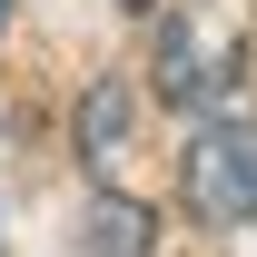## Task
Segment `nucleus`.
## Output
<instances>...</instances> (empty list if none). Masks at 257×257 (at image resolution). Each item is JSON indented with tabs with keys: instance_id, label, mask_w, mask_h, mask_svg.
I'll use <instances>...</instances> for the list:
<instances>
[{
	"instance_id": "f257e3e1",
	"label": "nucleus",
	"mask_w": 257,
	"mask_h": 257,
	"mask_svg": "<svg viewBox=\"0 0 257 257\" xmlns=\"http://www.w3.org/2000/svg\"><path fill=\"white\" fill-rule=\"evenodd\" d=\"M247 79V30L227 10H178L159 30V99L168 109H208Z\"/></svg>"
},
{
	"instance_id": "f03ea898",
	"label": "nucleus",
	"mask_w": 257,
	"mask_h": 257,
	"mask_svg": "<svg viewBox=\"0 0 257 257\" xmlns=\"http://www.w3.org/2000/svg\"><path fill=\"white\" fill-rule=\"evenodd\" d=\"M178 188L208 227H257V119H208L188 139Z\"/></svg>"
},
{
	"instance_id": "7ed1b4c3",
	"label": "nucleus",
	"mask_w": 257,
	"mask_h": 257,
	"mask_svg": "<svg viewBox=\"0 0 257 257\" xmlns=\"http://www.w3.org/2000/svg\"><path fill=\"white\" fill-rule=\"evenodd\" d=\"M119 139H128V89H119V79H99L89 109H79V149L109 168V159H119Z\"/></svg>"
},
{
	"instance_id": "20e7f679",
	"label": "nucleus",
	"mask_w": 257,
	"mask_h": 257,
	"mask_svg": "<svg viewBox=\"0 0 257 257\" xmlns=\"http://www.w3.org/2000/svg\"><path fill=\"white\" fill-rule=\"evenodd\" d=\"M89 227H99V257H149V208L139 198H89Z\"/></svg>"
},
{
	"instance_id": "39448f33",
	"label": "nucleus",
	"mask_w": 257,
	"mask_h": 257,
	"mask_svg": "<svg viewBox=\"0 0 257 257\" xmlns=\"http://www.w3.org/2000/svg\"><path fill=\"white\" fill-rule=\"evenodd\" d=\"M119 10H149V0H119Z\"/></svg>"
},
{
	"instance_id": "423d86ee",
	"label": "nucleus",
	"mask_w": 257,
	"mask_h": 257,
	"mask_svg": "<svg viewBox=\"0 0 257 257\" xmlns=\"http://www.w3.org/2000/svg\"><path fill=\"white\" fill-rule=\"evenodd\" d=\"M0 20H10V0H0Z\"/></svg>"
}]
</instances>
